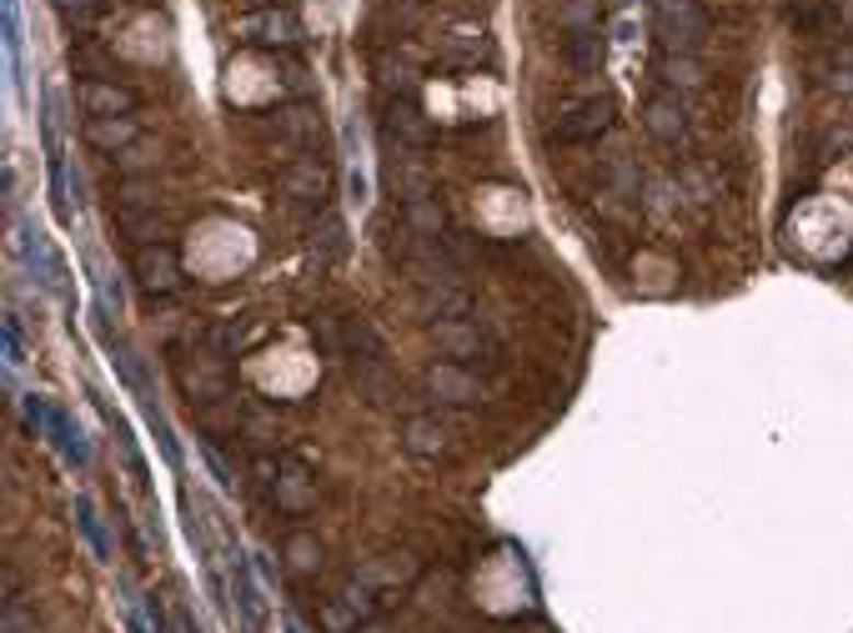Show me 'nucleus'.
I'll list each match as a JSON object with an SVG mask.
<instances>
[{"label": "nucleus", "mask_w": 853, "mask_h": 633, "mask_svg": "<svg viewBox=\"0 0 853 633\" xmlns=\"http://www.w3.org/2000/svg\"><path fill=\"white\" fill-rule=\"evenodd\" d=\"M130 276L146 297H171L181 287V257L171 241H146L130 251Z\"/></svg>", "instance_id": "obj_1"}, {"label": "nucleus", "mask_w": 853, "mask_h": 633, "mask_svg": "<svg viewBox=\"0 0 853 633\" xmlns=\"http://www.w3.org/2000/svg\"><path fill=\"white\" fill-rule=\"evenodd\" d=\"M652 25L668 50H693L708 36V15L698 0H652Z\"/></svg>", "instance_id": "obj_2"}, {"label": "nucleus", "mask_w": 853, "mask_h": 633, "mask_svg": "<svg viewBox=\"0 0 853 633\" xmlns=\"http://www.w3.org/2000/svg\"><path fill=\"white\" fill-rule=\"evenodd\" d=\"M231 36H237L241 46H297L302 25H297V15L282 11V5H261V11H247L231 21Z\"/></svg>", "instance_id": "obj_3"}, {"label": "nucleus", "mask_w": 853, "mask_h": 633, "mask_svg": "<svg viewBox=\"0 0 853 633\" xmlns=\"http://www.w3.org/2000/svg\"><path fill=\"white\" fill-rule=\"evenodd\" d=\"M426 393L447 407H477L487 397V387L477 383V372H467V362H432L426 368Z\"/></svg>", "instance_id": "obj_4"}, {"label": "nucleus", "mask_w": 853, "mask_h": 633, "mask_svg": "<svg viewBox=\"0 0 853 633\" xmlns=\"http://www.w3.org/2000/svg\"><path fill=\"white\" fill-rule=\"evenodd\" d=\"M177 377H181V393L191 397V403H216V397H226V387H231V377H226V362L212 358V352H191V358L177 362Z\"/></svg>", "instance_id": "obj_5"}, {"label": "nucleus", "mask_w": 853, "mask_h": 633, "mask_svg": "<svg viewBox=\"0 0 853 633\" xmlns=\"http://www.w3.org/2000/svg\"><path fill=\"white\" fill-rule=\"evenodd\" d=\"M282 192L297 212H321V206H327V192H332V177H327L321 161H292V167L282 171Z\"/></svg>", "instance_id": "obj_6"}, {"label": "nucleus", "mask_w": 853, "mask_h": 633, "mask_svg": "<svg viewBox=\"0 0 853 633\" xmlns=\"http://www.w3.org/2000/svg\"><path fill=\"white\" fill-rule=\"evenodd\" d=\"M607 126H613V101L607 97L572 101V106L557 116V142H598Z\"/></svg>", "instance_id": "obj_7"}, {"label": "nucleus", "mask_w": 853, "mask_h": 633, "mask_svg": "<svg viewBox=\"0 0 853 633\" xmlns=\"http://www.w3.org/2000/svg\"><path fill=\"white\" fill-rule=\"evenodd\" d=\"M382 126H387V142H397V146H412V151L432 146V116H426V111L417 106L412 97H397V101H391L387 116H382Z\"/></svg>", "instance_id": "obj_8"}, {"label": "nucleus", "mask_w": 853, "mask_h": 633, "mask_svg": "<svg viewBox=\"0 0 853 633\" xmlns=\"http://www.w3.org/2000/svg\"><path fill=\"white\" fill-rule=\"evenodd\" d=\"M432 342L442 347L447 362H467V358H482L487 352V337L477 332V323H467V317H442V323H432Z\"/></svg>", "instance_id": "obj_9"}, {"label": "nucleus", "mask_w": 853, "mask_h": 633, "mask_svg": "<svg viewBox=\"0 0 853 633\" xmlns=\"http://www.w3.org/2000/svg\"><path fill=\"white\" fill-rule=\"evenodd\" d=\"M642 126H648V136H658L668 146H687V111L678 97H652L642 106Z\"/></svg>", "instance_id": "obj_10"}, {"label": "nucleus", "mask_w": 853, "mask_h": 633, "mask_svg": "<svg viewBox=\"0 0 853 633\" xmlns=\"http://www.w3.org/2000/svg\"><path fill=\"white\" fill-rule=\"evenodd\" d=\"M452 432L442 428V418H432V412H412V418L402 422V448L412 457H447L452 448Z\"/></svg>", "instance_id": "obj_11"}, {"label": "nucleus", "mask_w": 853, "mask_h": 633, "mask_svg": "<svg viewBox=\"0 0 853 633\" xmlns=\"http://www.w3.org/2000/svg\"><path fill=\"white\" fill-rule=\"evenodd\" d=\"M136 136H141L136 116H86V142L106 156H121L126 146H136Z\"/></svg>", "instance_id": "obj_12"}, {"label": "nucleus", "mask_w": 853, "mask_h": 633, "mask_svg": "<svg viewBox=\"0 0 853 633\" xmlns=\"http://www.w3.org/2000/svg\"><path fill=\"white\" fill-rule=\"evenodd\" d=\"M367 619H372V594L367 588H342V594L327 603V613H321L327 633H356Z\"/></svg>", "instance_id": "obj_13"}, {"label": "nucleus", "mask_w": 853, "mask_h": 633, "mask_svg": "<svg viewBox=\"0 0 853 633\" xmlns=\"http://www.w3.org/2000/svg\"><path fill=\"white\" fill-rule=\"evenodd\" d=\"M81 106L86 116H130V106H136V97H130L126 86L116 81H101V76H91V81H81Z\"/></svg>", "instance_id": "obj_14"}, {"label": "nucleus", "mask_w": 853, "mask_h": 633, "mask_svg": "<svg viewBox=\"0 0 853 633\" xmlns=\"http://www.w3.org/2000/svg\"><path fill=\"white\" fill-rule=\"evenodd\" d=\"M342 347L352 362H387V342H382V332L362 317V312L342 317Z\"/></svg>", "instance_id": "obj_15"}, {"label": "nucleus", "mask_w": 853, "mask_h": 633, "mask_svg": "<svg viewBox=\"0 0 853 633\" xmlns=\"http://www.w3.org/2000/svg\"><path fill=\"white\" fill-rule=\"evenodd\" d=\"M15 247L25 251V262H31V272H36L41 282H46V287L56 292V297H66V267L56 262V251H50V241L41 237V231H21V241H15Z\"/></svg>", "instance_id": "obj_16"}, {"label": "nucleus", "mask_w": 853, "mask_h": 633, "mask_svg": "<svg viewBox=\"0 0 853 633\" xmlns=\"http://www.w3.org/2000/svg\"><path fill=\"white\" fill-rule=\"evenodd\" d=\"M272 493H276V508H282V513H307L311 502H317V488H311V478H307V467L302 463H282Z\"/></svg>", "instance_id": "obj_17"}, {"label": "nucleus", "mask_w": 853, "mask_h": 633, "mask_svg": "<svg viewBox=\"0 0 853 633\" xmlns=\"http://www.w3.org/2000/svg\"><path fill=\"white\" fill-rule=\"evenodd\" d=\"M658 76H663L673 91H703V86H708V66H703L693 50H663Z\"/></svg>", "instance_id": "obj_18"}, {"label": "nucleus", "mask_w": 853, "mask_h": 633, "mask_svg": "<svg viewBox=\"0 0 853 633\" xmlns=\"http://www.w3.org/2000/svg\"><path fill=\"white\" fill-rule=\"evenodd\" d=\"M417 302H422V312L432 317V323H442V317H467V292L457 287V282H432V287H417Z\"/></svg>", "instance_id": "obj_19"}, {"label": "nucleus", "mask_w": 853, "mask_h": 633, "mask_svg": "<svg viewBox=\"0 0 853 633\" xmlns=\"http://www.w3.org/2000/svg\"><path fill=\"white\" fill-rule=\"evenodd\" d=\"M352 383L372 407H387L397 397V383L387 377V362H352Z\"/></svg>", "instance_id": "obj_20"}, {"label": "nucleus", "mask_w": 853, "mask_h": 633, "mask_svg": "<svg viewBox=\"0 0 853 633\" xmlns=\"http://www.w3.org/2000/svg\"><path fill=\"white\" fill-rule=\"evenodd\" d=\"M417 578V558L412 553H382V558H372L367 568H362V584H412Z\"/></svg>", "instance_id": "obj_21"}, {"label": "nucleus", "mask_w": 853, "mask_h": 633, "mask_svg": "<svg viewBox=\"0 0 853 633\" xmlns=\"http://www.w3.org/2000/svg\"><path fill=\"white\" fill-rule=\"evenodd\" d=\"M391 192L402 196V206L426 202V196H432V171H426L422 161H397V167H391Z\"/></svg>", "instance_id": "obj_22"}, {"label": "nucleus", "mask_w": 853, "mask_h": 633, "mask_svg": "<svg viewBox=\"0 0 853 633\" xmlns=\"http://www.w3.org/2000/svg\"><path fill=\"white\" fill-rule=\"evenodd\" d=\"M402 222L412 237H442V227H447V212H442L437 196H426V202H407L402 206Z\"/></svg>", "instance_id": "obj_23"}, {"label": "nucleus", "mask_w": 853, "mask_h": 633, "mask_svg": "<svg viewBox=\"0 0 853 633\" xmlns=\"http://www.w3.org/2000/svg\"><path fill=\"white\" fill-rule=\"evenodd\" d=\"M372 71H377V86L387 91L391 101H397V97H412L417 71L407 66V60H397V56H391V50H387V56H377V66H372Z\"/></svg>", "instance_id": "obj_24"}, {"label": "nucleus", "mask_w": 853, "mask_h": 633, "mask_svg": "<svg viewBox=\"0 0 853 633\" xmlns=\"http://www.w3.org/2000/svg\"><path fill=\"white\" fill-rule=\"evenodd\" d=\"M282 553H286V568H292L297 578H311L321 568V543L311 533H292Z\"/></svg>", "instance_id": "obj_25"}, {"label": "nucleus", "mask_w": 853, "mask_h": 633, "mask_svg": "<svg viewBox=\"0 0 853 633\" xmlns=\"http://www.w3.org/2000/svg\"><path fill=\"white\" fill-rule=\"evenodd\" d=\"M237 603H241V619H247V629H261V623H266V598H261L257 578L247 574V563L237 568Z\"/></svg>", "instance_id": "obj_26"}, {"label": "nucleus", "mask_w": 853, "mask_h": 633, "mask_svg": "<svg viewBox=\"0 0 853 633\" xmlns=\"http://www.w3.org/2000/svg\"><path fill=\"white\" fill-rule=\"evenodd\" d=\"M568 56H572V66H578L582 76H598L603 71V36H598V31H578L572 46H568Z\"/></svg>", "instance_id": "obj_27"}, {"label": "nucleus", "mask_w": 853, "mask_h": 633, "mask_svg": "<svg viewBox=\"0 0 853 633\" xmlns=\"http://www.w3.org/2000/svg\"><path fill=\"white\" fill-rule=\"evenodd\" d=\"M678 192H687L693 202H713V196H718V177H713L708 167H698V161H687V167L678 171Z\"/></svg>", "instance_id": "obj_28"}, {"label": "nucleus", "mask_w": 853, "mask_h": 633, "mask_svg": "<svg viewBox=\"0 0 853 633\" xmlns=\"http://www.w3.org/2000/svg\"><path fill=\"white\" fill-rule=\"evenodd\" d=\"M598 11H603V0H562V5H557V21L578 36V31H598Z\"/></svg>", "instance_id": "obj_29"}, {"label": "nucleus", "mask_w": 853, "mask_h": 633, "mask_svg": "<svg viewBox=\"0 0 853 633\" xmlns=\"http://www.w3.org/2000/svg\"><path fill=\"white\" fill-rule=\"evenodd\" d=\"M76 518H81V533H86V543L95 549V558H101V563H111V538H106V528H101V518H95L91 498H81V502H76Z\"/></svg>", "instance_id": "obj_30"}, {"label": "nucleus", "mask_w": 853, "mask_h": 633, "mask_svg": "<svg viewBox=\"0 0 853 633\" xmlns=\"http://www.w3.org/2000/svg\"><path fill=\"white\" fill-rule=\"evenodd\" d=\"M121 231H126L136 247H146V241L161 237V222H156V212H121Z\"/></svg>", "instance_id": "obj_31"}, {"label": "nucleus", "mask_w": 853, "mask_h": 633, "mask_svg": "<svg viewBox=\"0 0 853 633\" xmlns=\"http://www.w3.org/2000/svg\"><path fill=\"white\" fill-rule=\"evenodd\" d=\"M607 177H613V196H638L642 177H638V167H633L628 156H613V167H607Z\"/></svg>", "instance_id": "obj_32"}, {"label": "nucleus", "mask_w": 853, "mask_h": 633, "mask_svg": "<svg viewBox=\"0 0 853 633\" xmlns=\"http://www.w3.org/2000/svg\"><path fill=\"white\" fill-rule=\"evenodd\" d=\"M0 633H41V623H36V613L25 609V603H5V609H0Z\"/></svg>", "instance_id": "obj_33"}, {"label": "nucleus", "mask_w": 853, "mask_h": 633, "mask_svg": "<svg viewBox=\"0 0 853 633\" xmlns=\"http://www.w3.org/2000/svg\"><path fill=\"white\" fill-rule=\"evenodd\" d=\"M346 231H342V222H337V216H327V222H321V251H327V257H342V251H346Z\"/></svg>", "instance_id": "obj_34"}, {"label": "nucleus", "mask_w": 853, "mask_h": 633, "mask_svg": "<svg viewBox=\"0 0 853 633\" xmlns=\"http://www.w3.org/2000/svg\"><path fill=\"white\" fill-rule=\"evenodd\" d=\"M121 167H126L130 177H136V171H146V167H151V156H146V151H136V146H126V151H121Z\"/></svg>", "instance_id": "obj_35"}, {"label": "nucleus", "mask_w": 853, "mask_h": 633, "mask_svg": "<svg viewBox=\"0 0 853 633\" xmlns=\"http://www.w3.org/2000/svg\"><path fill=\"white\" fill-rule=\"evenodd\" d=\"M5 358L21 362V332H15V317H5Z\"/></svg>", "instance_id": "obj_36"}, {"label": "nucleus", "mask_w": 853, "mask_h": 633, "mask_svg": "<svg viewBox=\"0 0 853 633\" xmlns=\"http://www.w3.org/2000/svg\"><path fill=\"white\" fill-rule=\"evenodd\" d=\"M50 5H56V11H95L101 0H50Z\"/></svg>", "instance_id": "obj_37"}, {"label": "nucleus", "mask_w": 853, "mask_h": 633, "mask_svg": "<svg viewBox=\"0 0 853 633\" xmlns=\"http://www.w3.org/2000/svg\"><path fill=\"white\" fill-rule=\"evenodd\" d=\"M833 91H839V97H853V71H833Z\"/></svg>", "instance_id": "obj_38"}, {"label": "nucleus", "mask_w": 853, "mask_h": 633, "mask_svg": "<svg viewBox=\"0 0 853 633\" xmlns=\"http://www.w3.org/2000/svg\"><path fill=\"white\" fill-rule=\"evenodd\" d=\"M839 21H843V25H849V31H853V0H843V5H839Z\"/></svg>", "instance_id": "obj_39"}, {"label": "nucleus", "mask_w": 853, "mask_h": 633, "mask_svg": "<svg viewBox=\"0 0 853 633\" xmlns=\"http://www.w3.org/2000/svg\"><path fill=\"white\" fill-rule=\"evenodd\" d=\"M839 66H843V71H853V46H843V50H839Z\"/></svg>", "instance_id": "obj_40"}]
</instances>
